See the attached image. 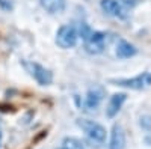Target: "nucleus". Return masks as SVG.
Returning a JSON list of instances; mask_svg holds the SVG:
<instances>
[{"label": "nucleus", "instance_id": "1", "mask_svg": "<svg viewBox=\"0 0 151 149\" xmlns=\"http://www.w3.org/2000/svg\"><path fill=\"white\" fill-rule=\"evenodd\" d=\"M77 39H79L77 29L71 26V24H64L56 32V44H58V47L64 48V50L76 47Z\"/></svg>", "mask_w": 151, "mask_h": 149}, {"label": "nucleus", "instance_id": "2", "mask_svg": "<svg viewBox=\"0 0 151 149\" xmlns=\"http://www.w3.org/2000/svg\"><path fill=\"white\" fill-rule=\"evenodd\" d=\"M77 125L86 133V135L91 140L97 142V143H103L106 140V128L100 123L89 120V119H79Z\"/></svg>", "mask_w": 151, "mask_h": 149}, {"label": "nucleus", "instance_id": "3", "mask_svg": "<svg viewBox=\"0 0 151 149\" xmlns=\"http://www.w3.org/2000/svg\"><path fill=\"white\" fill-rule=\"evenodd\" d=\"M107 35L104 32H91V35L85 39V50L89 54H100L106 48Z\"/></svg>", "mask_w": 151, "mask_h": 149}, {"label": "nucleus", "instance_id": "4", "mask_svg": "<svg viewBox=\"0 0 151 149\" xmlns=\"http://www.w3.org/2000/svg\"><path fill=\"white\" fill-rule=\"evenodd\" d=\"M110 83L116 84V86H122V88H130V89H137L141 91L144 88L151 86V74L150 72H144L139 74L133 78H118V80H110Z\"/></svg>", "mask_w": 151, "mask_h": 149}, {"label": "nucleus", "instance_id": "5", "mask_svg": "<svg viewBox=\"0 0 151 149\" xmlns=\"http://www.w3.org/2000/svg\"><path fill=\"white\" fill-rule=\"evenodd\" d=\"M26 68H29L32 77L40 83L41 86H45V84H50L53 80V74L50 72L48 69H45L42 65L40 63H26Z\"/></svg>", "mask_w": 151, "mask_h": 149}, {"label": "nucleus", "instance_id": "6", "mask_svg": "<svg viewBox=\"0 0 151 149\" xmlns=\"http://www.w3.org/2000/svg\"><path fill=\"white\" fill-rule=\"evenodd\" d=\"M103 12L107 15L116 17V18H125L127 17V9H125L119 0H101L100 2Z\"/></svg>", "mask_w": 151, "mask_h": 149}, {"label": "nucleus", "instance_id": "7", "mask_svg": "<svg viewBox=\"0 0 151 149\" xmlns=\"http://www.w3.org/2000/svg\"><path fill=\"white\" fill-rule=\"evenodd\" d=\"M125 148V131L119 123H115L112 127L109 149H124Z\"/></svg>", "mask_w": 151, "mask_h": 149}, {"label": "nucleus", "instance_id": "8", "mask_svg": "<svg viewBox=\"0 0 151 149\" xmlns=\"http://www.w3.org/2000/svg\"><path fill=\"white\" fill-rule=\"evenodd\" d=\"M103 96H104V92H103L101 88H92V89H89L88 93H86L83 107L86 110H95L100 106V103H101Z\"/></svg>", "mask_w": 151, "mask_h": 149}, {"label": "nucleus", "instance_id": "9", "mask_svg": "<svg viewBox=\"0 0 151 149\" xmlns=\"http://www.w3.org/2000/svg\"><path fill=\"white\" fill-rule=\"evenodd\" d=\"M127 99V95L125 93H113L109 99V104L106 107V116L107 118H115L118 115V111L121 110L122 104Z\"/></svg>", "mask_w": 151, "mask_h": 149}, {"label": "nucleus", "instance_id": "10", "mask_svg": "<svg viewBox=\"0 0 151 149\" xmlns=\"http://www.w3.org/2000/svg\"><path fill=\"white\" fill-rule=\"evenodd\" d=\"M41 6L50 14H60L65 11L67 0H40Z\"/></svg>", "mask_w": 151, "mask_h": 149}, {"label": "nucleus", "instance_id": "11", "mask_svg": "<svg viewBox=\"0 0 151 149\" xmlns=\"http://www.w3.org/2000/svg\"><path fill=\"white\" fill-rule=\"evenodd\" d=\"M136 54V48L133 44L127 42V41H119L116 45V56L121 59H129L132 56Z\"/></svg>", "mask_w": 151, "mask_h": 149}, {"label": "nucleus", "instance_id": "12", "mask_svg": "<svg viewBox=\"0 0 151 149\" xmlns=\"http://www.w3.org/2000/svg\"><path fill=\"white\" fill-rule=\"evenodd\" d=\"M62 145H64L65 149H85L82 142L77 140V139H74V137H65L64 142H62Z\"/></svg>", "mask_w": 151, "mask_h": 149}, {"label": "nucleus", "instance_id": "13", "mask_svg": "<svg viewBox=\"0 0 151 149\" xmlns=\"http://www.w3.org/2000/svg\"><path fill=\"white\" fill-rule=\"evenodd\" d=\"M139 125H141L142 130H145V131H151V116H150V115H144V116H141V119H139Z\"/></svg>", "mask_w": 151, "mask_h": 149}, {"label": "nucleus", "instance_id": "14", "mask_svg": "<svg viewBox=\"0 0 151 149\" xmlns=\"http://www.w3.org/2000/svg\"><path fill=\"white\" fill-rule=\"evenodd\" d=\"M91 32H92V29L89 27V26H88V24L86 23H82V26H80V29H79V32H77V35L80 36V38L85 41L86 38H88V36H89L91 35Z\"/></svg>", "mask_w": 151, "mask_h": 149}, {"label": "nucleus", "instance_id": "15", "mask_svg": "<svg viewBox=\"0 0 151 149\" xmlns=\"http://www.w3.org/2000/svg\"><path fill=\"white\" fill-rule=\"evenodd\" d=\"M59 149H65V148H59Z\"/></svg>", "mask_w": 151, "mask_h": 149}, {"label": "nucleus", "instance_id": "16", "mask_svg": "<svg viewBox=\"0 0 151 149\" xmlns=\"http://www.w3.org/2000/svg\"><path fill=\"white\" fill-rule=\"evenodd\" d=\"M0 137H2V133H0Z\"/></svg>", "mask_w": 151, "mask_h": 149}]
</instances>
